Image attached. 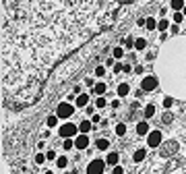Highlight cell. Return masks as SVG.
I'll return each mask as SVG.
<instances>
[{
    "label": "cell",
    "mask_w": 186,
    "mask_h": 174,
    "mask_svg": "<svg viewBox=\"0 0 186 174\" xmlns=\"http://www.w3.org/2000/svg\"><path fill=\"white\" fill-rule=\"evenodd\" d=\"M132 0H2V89L33 104L50 81L75 73L70 58L108 31Z\"/></svg>",
    "instance_id": "cell-1"
},
{
    "label": "cell",
    "mask_w": 186,
    "mask_h": 174,
    "mask_svg": "<svg viewBox=\"0 0 186 174\" xmlns=\"http://www.w3.org/2000/svg\"><path fill=\"white\" fill-rule=\"evenodd\" d=\"M77 131H79V128L75 127V125H72V122H66V125H62V127H60V137H64V139H72V137H75V135H77Z\"/></svg>",
    "instance_id": "cell-2"
},
{
    "label": "cell",
    "mask_w": 186,
    "mask_h": 174,
    "mask_svg": "<svg viewBox=\"0 0 186 174\" xmlns=\"http://www.w3.org/2000/svg\"><path fill=\"white\" fill-rule=\"evenodd\" d=\"M104 170H105V162H101V160H93L87 166V174H104Z\"/></svg>",
    "instance_id": "cell-3"
},
{
    "label": "cell",
    "mask_w": 186,
    "mask_h": 174,
    "mask_svg": "<svg viewBox=\"0 0 186 174\" xmlns=\"http://www.w3.org/2000/svg\"><path fill=\"white\" fill-rule=\"evenodd\" d=\"M56 116H58V118H70V116H72V106L66 104V102L60 104L58 108H56Z\"/></svg>",
    "instance_id": "cell-4"
},
{
    "label": "cell",
    "mask_w": 186,
    "mask_h": 174,
    "mask_svg": "<svg viewBox=\"0 0 186 174\" xmlns=\"http://www.w3.org/2000/svg\"><path fill=\"white\" fill-rule=\"evenodd\" d=\"M141 89H143V91H153V89H157V79H155V77H145L143 83H141Z\"/></svg>",
    "instance_id": "cell-5"
},
{
    "label": "cell",
    "mask_w": 186,
    "mask_h": 174,
    "mask_svg": "<svg viewBox=\"0 0 186 174\" xmlns=\"http://www.w3.org/2000/svg\"><path fill=\"white\" fill-rule=\"evenodd\" d=\"M147 143H149V147H157V145L161 143V133H159V131H151V133L147 135Z\"/></svg>",
    "instance_id": "cell-6"
},
{
    "label": "cell",
    "mask_w": 186,
    "mask_h": 174,
    "mask_svg": "<svg viewBox=\"0 0 186 174\" xmlns=\"http://www.w3.org/2000/svg\"><path fill=\"white\" fill-rule=\"evenodd\" d=\"M75 147H77V149H87V147H89V137H87V135H79V137L75 139Z\"/></svg>",
    "instance_id": "cell-7"
},
{
    "label": "cell",
    "mask_w": 186,
    "mask_h": 174,
    "mask_svg": "<svg viewBox=\"0 0 186 174\" xmlns=\"http://www.w3.org/2000/svg\"><path fill=\"white\" fill-rule=\"evenodd\" d=\"M75 104L79 106V108H85V106L89 104V95H85V93H81V95H77V102Z\"/></svg>",
    "instance_id": "cell-8"
},
{
    "label": "cell",
    "mask_w": 186,
    "mask_h": 174,
    "mask_svg": "<svg viewBox=\"0 0 186 174\" xmlns=\"http://www.w3.org/2000/svg\"><path fill=\"white\" fill-rule=\"evenodd\" d=\"M105 164H110V166H116V164H118V153H116V151L108 153V158H105Z\"/></svg>",
    "instance_id": "cell-9"
},
{
    "label": "cell",
    "mask_w": 186,
    "mask_h": 174,
    "mask_svg": "<svg viewBox=\"0 0 186 174\" xmlns=\"http://www.w3.org/2000/svg\"><path fill=\"white\" fill-rule=\"evenodd\" d=\"M149 133V125L147 122H139L137 125V135H147Z\"/></svg>",
    "instance_id": "cell-10"
},
{
    "label": "cell",
    "mask_w": 186,
    "mask_h": 174,
    "mask_svg": "<svg viewBox=\"0 0 186 174\" xmlns=\"http://www.w3.org/2000/svg\"><path fill=\"white\" fill-rule=\"evenodd\" d=\"M128 91H130V87H128L126 83H120V85H118V95H120V97L128 95Z\"/></svg>",
    "instance_id": "cell-11"
},
{
    "label": "cell",
    "mask_w": 186,
    "mask_h": 174,
    "mask_svg": "<svg viewBox=\"0 0 186 174\" xmlns=\"http://www.w3.org/2000/svg\"><path fill=\"white\" fill-rule=\"evenodd\" d=\"M79 131H81L83 135H87V133L91 131V122H89V120H83L81 125H79Z\"/></svg>",
    "instance_id": "cell-12"
},
{
    "label": "cell",
    "mask_w": 186,
    "mask_h": 174,
    "mask_svg": "<svg viewBox=\"0 0 186 174\" xmlns=\"http://www.w3.org/2000/svg\"><path fill=\"white\" fill-rule=\"evenodd\" d=\"M145 155H147V153H145V149H137L132 158H135V162H143V160H145Z\"/></svg>",
    "instance_id": "cell-13"
},
{
    "label": "cell",
    "mask_w": 186,
    "mask_h": 174,
    "mask_svg": "<svg viewBox=\"0 0 186 174\" xmlns=\"http://www.w3.org/2000/svg\"><path fill=\"white\" fill-rule=\"evenodd\" d=\"M95 145H97V149H108V147H110V141L108 139H97V143H95Z\"/></svg>",
    "instance_id": "cell-14"
},
{
    "label": "cell",
    "mask_w": 186,
    "mask_h": 174,
    "mask_svg": "<svg viewBox=\"0 0 186 174\" xmlns=\"http://www.w3.org/2000/svg\"><path fill=\"white\" fill-rule=\"evenodd\" d=\"M135 48H137V50H145V48H147V39H145V37H139V39L135 42Z\"/></svg>",
    "instance_id": "cell-15"
},
{
    "label": "cell",
    "mask_w": 186,
    "mask_h": 174,
    "mask_svg": "<svg viewBox=\"0 0 186 174\" xmlns=\"http://www.w3.org/2000/svg\"><path fill=\"white\" fill-rule=\"evenodd\" d=\"M46 125L50 128H54L56 125H58V116H48V120H46Z\"/></svg>",
    "instance_id": "cell-16"
},
{
    "label": "cell",
    "mask_w": 186,
    "mask_h": 174,
    "mask_svg": "<svg viewBox=\"0 0 186 174\" xmlns=\"http://www.w3.org/2000/svg\"><path fill=\"white\" fill-rule=\"evenodd\" d=\"M105 89H108V87H105V83H97V85H95V93H97V95H104Z\"/></svg>",
    "instance_id": "cell-17"
},
{
    "label": "cell",
    "mask_w": 186,
    "mask_h": 174,
    "mask_svg": "<svg viewBox=\"0 0 186 174\" xmlns=\"http://www.w3.org/2000/svg\"><path fill=\"white\" fill-rule=\"evenodd\" d=\"M153 114H155V106H153V104H149L147 108H145V118H151Z\"/></svg>",
    "instance_id": "cell-18"
},
{
    "label": "cell",
    "mask_w": 186,
    "mask_h": 174,
    "mask_svg": "<svg viewBox=\"0 0 186 174\" xmlns=\"http://www.w3.org/2000/svg\"><path fill=\"white\" fill-rule=\"evenodd\" d=\"M168 27H170V21H165V19H161V21H157V29H159V31H165Z\"/></svg>",
    "instance_id": "cell-19"
},
{
    "label": "cell",
    "mask_w": 186,
    "mask_h": 174,
    "mask_svg": "<svg viewBox=\"0 0 186 174\" xmlns=\"http://www.w3.org/2000/svg\"><path fill=\"white\" fill-rule=\"evenodd\" d=\"M172 9L178 12L180 9H184V2H182V0H172Z\"/></svg>",
    "instance_id": "cell-20"
},
{
    "label": "cell",
    "mask_w": 186,
    "mask_h": 174,
    "mask_svg": "<svg viewBox=\"0 0 186 174\" xmlns=\"http://www.w3.org/2000/svg\"><path fill=\"white\" fill-rule=\"evenodd\" d=\"M66 164H68V160H66L64 155H60L58 160H56V166H58V168H66Z\"/></svg>",
    "instance_id": "cell-21"
},
{
    "label": "cell",
    "mask_w": 186,
    "mask_h": 174,
    "mask_svg": "<svg viewBox=\"0 0 186 174\" xmlns=\"http://www.w3.org/2000/svg\"><path fill=\"white\" fill-rule=\"evenodd\" d=\"M145 27H147V29H155V27H157V21H155V19H153V17H149V19H147V25H145Z\"/></svg>",
    "instance_id": "cell-22"
},
{
    "label": "cell",
    "mask_w": 186,
    "mask_h": 174,
    "mask_svg": "<svg viewBox=\"0 0 186 174\" xmlns=\"http://www.w3.org/2000/svg\"><path fill=\"white\" fill-rule=\"evenodd\" d=\"M172 19H174V23H176V25L182 23V21H184V12H174V17H172Z\"/></svg>",
    "instance_id": "cell-23"
},
{
    "label": "cell",
    "mask_w": 186,
    "mask_h": 174,
    "mask_svg": "<svg viewBox=\"0 0 186 174\" xmlns=\"http://www.w3.org/2000/svg\"><path fill=\"white\" fill-rule=\"evenodd\" d=\"M124 133H126V125H124V122H120V125L116 127V135H120V137H122Z\"/></svg>",
    "instance_id": "cell-24"
},
{
    "label": "cell",
    "mask_w": 186,
    "mask_h": 174,
    "mask_svg": "<svg viewBox=\"0 0 186 174\" xmlns=\"http://www.w3.org/2000/svg\"><path fill=\"white\" fill-rule=\"evenodd\" d=\"M72 145H75V141H72V139H64V143H62L64 149H72Z\"/></svg>",
    "instance_id": "cell-25"
},
{
    "label": "cell",
    "mask_w": 186,
    "mask_h": 174,
    "mask_svg": "<svg viewBox=\"0 0 186 174\" xmlns=\"http://www.w3.org/2000/svg\"><path fill=\"white\" fill-rule=\"evenodd\" d=\"M124 56V50L122 48H114V58H122Z\"/></svg>",
    "instance_id": "cell-26"
},
{
    "label": "cell",
    "mask_w": 186,
    "mask_h": 174,
    "mask_svg": "<svg viewBox=\"0 0 186 174\" xmlns=\"http://www.w3.org/2000/svg\"><path fill=\"white\" fill-rule=\"evenodd\" d=\"M95 75H97V77H104L105 75V67H97V69H95Z\"/></svg>",
    "instance_id": "cell-27"
},
{
    "label": "cell",
    "mask_w": 186,
    "mask_h": 174,
    "mask_svg": "<svg viewBox=\"0 0 186 174\" xmlns=\"http://www.w3.org/2000/svg\"><path fill=\"white\" fill-rule=\"evenodd\" d=\"M95 106H97V108H105V100L101 97V95L97 97V102H95Z\"/></svg>",
    "instance_id": "cell-28"
},
{
    "label": "cell",
    "mask_w": 186,
    "mask_h": 174,
    "mask_svg": "<svg viewBox=\"0 0 186 174\" xmlns=\"http://www.w3.org/2000/svg\"><path fill=\"white\" fill-rule=\"evenodd\" d=\"M46 158H48V155H44V153H37V155H35V162H37V164H44Z\"/></svg>",
    "instance_id": "cell-29"
},
{
    "label": "cell",
    "mask_w": 186,
    "mask_h": 174,
    "mask_svg": "<svg viewBox=\"0 0 186 174\" xmlns=\"http://www.w3.org/2000/svg\"><path fill=\"white\" fill-rule=\"evenodd\" d=\"M112 174H124V168L122 166H114V172Z\"/></svg>",
    "instance_id": "cell-30"
},
{
    "label": "cell",
    "mask_w": 186,
    "mask_h": 174,
    "mask_svg": "<svg viewBox=\"0 0 186 174\" xmlns=\"http://www.w3.org/2000/svg\"><path fill=\"white\" fill-rule=\"evenodd\" d=\"M46 155H48V160H56V151H54V149H50Z\"/></svg>",
    "instance_id": "cell-31"
},
{
    "label": "cell",
    "mask_w": 186,
    "mask_h": 174,
    "mask_svg": "<svg viewBox=\"0 0 186 174\" xmlns=\"http://www.w3.org/2000/svg\"><path fill=\"white\" fill-rule=\"evenodd\" d=\"M163 106H165V108H172V97H165V100H163Z\"/></svg>",
    "instance_id": "cell-32"
},
{
    "label": "cell",
    "mask_w": 186,
    "mask_h": 174,
    "mask_svg": "<svg viewBox=\"0 0 186 174\" xmlns=\"http://www.w3.org/2000/svg\"><path fill=\"white\" fill-rule=\"evenodd\" d=\"M46 174H54V172H52V170H46Z\"/></svg>",
    "instance_id": "cell-33"
},
{
    "label": "cell",
    "mask_w": 186,
    "mask_h": 174,
    "mask_svg": "<svg viewBox=\"0 0 186 174\" xmlns=\"http://www.w3.org/2000/svg\"><path fill=\"white\" fill-rule=\"evenodd\" d=\"M184 15H186V6H184Z\"/></svg>",
    "instance_id": "cell-34"
}]
</instances>
